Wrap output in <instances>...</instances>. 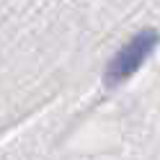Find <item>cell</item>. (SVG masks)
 <instances>
[{
  "mask_svg": "<svg viewBox=\"0 0 160 160\" xmlns=\"http://www.w3.org/2000/svg\"><path fill=\"white\" fill-rule=\"evenodd\" d=\"M155 44H158V34L155 31H142L134 39H129V42L116 52V57L108 62L106 83L116 85V83H124L127 78H132L137 70L142 67V62L150 57V52L155 49Z\"/></svg>",
  "mask_w": 160,
  "mask_h": 160,
  "instance_id": "6da1fadb",
  "label": "cell"
}]
</instances>
